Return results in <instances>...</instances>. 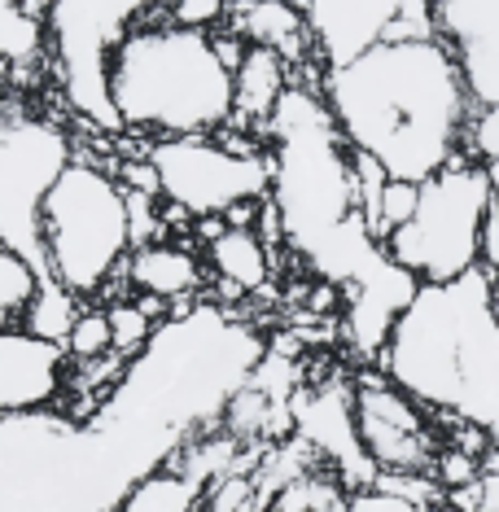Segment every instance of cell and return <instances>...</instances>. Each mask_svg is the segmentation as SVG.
Returning a JSON list of instances; mask_svg holds the SVG:
<instances>
[{
  "mask_svg": "<svg viewBox=\"0 0 499 512\" xmlns=\"http://www.w3.org/2000/svg\"><path fill=\"white\" fill-rule=\"evenodd\" d=\"M416 202H421V184H408V180L386 184V193H381V246L416 215Z\"/></svg>",
  "mask_w": 499,
  "mask_h": 512,
  "instance_id": "27",
  "label": "cell"
},
{
  "mask_svg": "<svg viewBox=\"0 0 499 512\" xmlns=\"http://www.w3.org/2000/svg\"><path fill=\"white\" fill-rule=\"evenodd\" d=\"M211 49H215V57H219V66H224L228 75H237V66L246 62V49L250 44L232 31V36H211Z\"/></svg>",
  "mask_w": 499,
  "mask_h": 512,
  "instance_id": "32",
  "label": "cell"
},
{
  "mask_svg": "<svg viewBox=\"0 0 499 512\" xmlns=\"http://www.w3.org/2000/svg\"><path fill=\"white\" fill-rule=\"evenodd\" d=\"M346 508H351V512H421L416 504H408V499L381 491V486H368V491L346 495Z\"/></svg>",
  "mask_w": 499,
  "mask_h": 512,
  "instance_id": "30",
  "label": "cell"
},
{
  "mask_svg": "<svg viewBox=\"0 0 499 512\" xmlns=\"http://www.w3.org/2000/svg\"><path fill=\"white\" fill-rule=\"evenodd\" d=\"M381 372L429 416L499 434V281L482 267L421 285L394 324Z\"/></svg>",
  "mask_w": 499,
  "mask_h": 512,
  "instance_id": "3",
  "label": "cell"
},
{
  "mask_svg": "<svg viewBox=\"0 0 499 512\" xmlns=\"http://www.w3.org/2000/svg\"><path fill=\"white\" fill-rule=\"evenodd\" d=\"M127 285L136 294H149L162 302H184L202 289V263L180 241H154V246L136 250L127 259Z\"/></svg>",
  "mask_w": 499,
  "mask_h": 512,
  "instance_id": "16",
  "label": "cell"
},
{
  "mask_svg": "<svg viewBox=\"0 0 499 512\" xmlns=\"http://www.w3.org/2000/svg\"><path fill=\"white\" fill-rule=\"evenodd\" d=\"M167 0H53L44 14L62 92L79 119L106 132H123L119 114L110 106L106 66L110 53L132 36L141 22H149Z\"/></svg>",
  "mask_w": 499,
  "mask_h": 512,
  "instance_id": "7",
  "label": "cell"
},
{
  "mask_svg": "<svg viewBox=\"0 0 499 512\" xmlns=\"http://www.w3.org/2000/svg\"><path fill=\"white\" fill-rule=\"evenodd\" d=\"M478 495H482V512H499V473L478 477Z\"/></svg>",
  "mask_w": 499,
  "mask_h": 512,
  "instance_id": "33",
  "label": "cell"
},
{
  "mask_svg": "<svg viewBox=\"0 0 499 512\" xmlns=\"http://www.w3.org/2000/svg\"><path fill=\"white\" fill-rule=\"evenodd\" d=\"M425 512H451V508H447V504H438V508H425Z\"/></svg>",
  "mask_w": 499,
  "mask_h": 512,
  "instance_id": "36",
  "label": "cell"
},
{
  "mask_svg": "<svg viewBox=\"0 0 499 512\" xmlns=\"http://www.w3.org/2000/svg\"><path fill=\"white\" fill-rule=\"evenodd\" d=\"M123 189L127 193H149V197H162V184H158V171L154 162H123Z\"/></svg>",
  "mask_w": 499,
  "mask_h": 512,
  "instance_id": "31",
  "label": "cell"
},
{
  "mask_svg": "<svg viewBox=\"0 0 499 512\" xmlns=\"http://www.w3.org/2000/svg\"><path fill=\"white\" fill-rule=\"evenodd\" d=\"M71 162V141L57 123L0 110V246L18 250L40 276V206Z\"/></svg>",
  "mask_w": 499,
  "mask_h": 512,
  "instance_id": "8",
  "label": "cell"
},
{
  "mask_svg": "<svg viewBox=\"0 0 499 512\" xmlns=\"http://www.w3.org/2000/svg\"><path fill=\"white\" fill-rule=\"evenodd\" d=\"M106 316H110V333H114V355H123V359H136L149 346V337L158 333V324L136 307V298L110 302Z\"/></svg>",
  "mask_w": 499,
  "mask_h": 512,
  "instance_id": "24",
  "label": "cell"
},
{
  "mask_svg": "<svg viewBox=\"0 0 499 512\" xmlns=\"http://www.w3.org/2000/svg\"><path fill=\"white\" fill-rule=\"evenodd\" d=\"M211 272L237 294H263L272 276V250L254 228H224L211 241Z\"/></svg>",
  "mask_w": 499,
  "mask_h": 512,
  "instance_id": "18",
  "label": "cell"
},
{
  "mask_svg": "<svg viewBox=\"0 0 499 512\" xmlns=\"http://www.w3.org/2000/svg\"><path fill=\"white\" fill-rule=\"evenodd\" d=\"M495 202L491 167L460 154L434 180L421 184L416 215L386 241V254L421 285L460 281L478 267L482 224Z\"/></svg>",
  "mask_w": 499,
  "mask_h": 512,
  "instance_id": "6",
  "label": "cell"
},
{
  "mask_svg": "<svg viewBox=\"0 0 499 512\" xmlns=\"http://www.w3.org/2000/svg\"><path fill=\"white\" fill-rule=\"evenodd\" d=\"M110 106L123 127L167 136H215L232 123V75L211 36L149 18L110 53Z\"/></svg>",
  "mask_w": 499,
  "mask_h": 512,
  "instance_id": "4",
  "label": "cell"
},
{
  "mask_svg": "<svg viewBox=\"0 0 499 512\" xmlns=\"http://www.w3.org/2000/svg\"><path fill=\"white\" fill-rule=\"evenodd\" d=\"M320 97L355 154L377 158L390 180L425 184L464 154L473 97L438 36L381 40L346 66H329Z\"/></svg>",
  "mask_w": 499,
  "mask_h": 512,
  "instance_id": "1",
  "label": "cell"
},
{
  "mask_svg": "<svg viewBox=\"0 0 499 512\" xmlns=\"http://www.w3.org/2000/svg\"><path fill=\"white\" fill-rule=\"evenodd\" d=\"M49 40L44 18L31 14L22 0H0V79H9L18 66H31Z\"/></svg>",
  "mask_w": 499,
  "mask_h": 512,
  "instance_id": "20",
  "label": "cell"
},
{
  "mask_svg": "<svg viewBox=\"0 0 499 512\" xmlns=\"http://www.w3.org/2000/svg\"><path fill=\"white\" fill-rule=\"evenodd\" d=\"M44 276L22 259L18 250L0 246V329H22L31 302H36Z\"/></svg>",
  "mask_w": 499,
  "mask_h": 512,
  "instance_id": "21",
  "label": "cell"
},
{
  "mask_svg": "<svg viewBox=\"0 0 499 512\" xmlns=\"http://www.w3.org/2000/svg\"><path fill=\"white\" fill-rule=\"evenodd\" d=\"M329 512H351V508H346V499H342V504H338V508H329Z\"/></svg>",
  "mask_w": 499,
  "mask_h": 512,
  "instance_id": "35",
  "label": "cell"
},
{
  "mask_svg": "<svg viewBox=\"0 0 499 512\" xmlns=\"http://www.w3.org/2000/svg\"><path fill=\"white\" fill-rule=\"evenodd\" d=\"M202 495H206V486L193 482L189 473L167 460L162 469L145 473L114 512H197L202 508Z\"/></svg>",
  "mask_w": 499,
  "mask_h": 512,
  "instance_id": "19",
  "label": "cell"
},
{
  "mask_svg": "<svg viewBox=\"0 0 499 512\" xmlns=\"http://www.w3.org/2000/svg\"><path fill=\"white\" fill-rule=\"evenodd\" d=\"M438 40L456 57L473 106L499 101V0H434Z\"/></svg>",
  "mask_w": 499,
  "mask_h": 512,
  "instance_id": "12",
  "label": "cell"
},
{
  "mask_svg": "<svg viewBox=\"0 0 499 512\" xmlns=\"http://www.w3.org/2000/svg\"><path fill=\"white\" fill-rule=\"evenodd\" d=\"M482 473H499V434L491 438V447H486V456H482Z\"/></svg>",
  "mask_w": 499,
  "mask_h": 512,
  "instance_id": "34",
  "label": "cell"
},
{
  "mask_svg": "<svg viewBox=\"0 0 499 512\" xmlns=\"http://www.w3.org/2000/svg\"><path fill=\"white\" fill-rule=\"evenodd\" d=\"M66 372H71V359L62 346L31 337L27 329H0V416L57 407L66 390Z\"/></svg>",
  "mask_w": 499,
  "mask_h": 512,
  "instance_id": "13",
  "label": "cell"
},
{
  "mask_svg": "<svg viewBox=\"0 0 499 512\" xmlns=\"http://www.w3.org/2000/svg\"><path fill=\"white\" fill-rule=\"evenodd\" d=\"M482 477V460L469 456L460 447H438V460H434V482L447 491H460V486H473Z\"/></svg>",
  "mask_w": 499,
  "mask_h": 512,
  "instance_id": "28",
  "label": "cell"
},
{
  "mask_svg": "<svg viewBox=\"0 0 499 512\" xmlns=\"http://www.w3.org/2000/svg\"><path fill=\"white\" fill-rule=\"evenodd\" d=\"M62 351L71 364H97V359L114 355V333H110L106 311H92V307L79 311V320L71 324V333H66Z\"/></svg>",
  "mask_w": 499,
  "mask_h": 512,
  "instance_id": "23",
  "label": "cell"
},
{
  "mask_svg": "<svg viewBox=\"0 0 499 512\" xmlns=\"http://www.w3.org/2000/svg\"><path fill=\"white\" fill-rule=\"evenodd\" d=\"M44 276L75 298L101 294L132 259L127 193L92 162H71L40 206Z\"/></svg>",
  "mask_w": 499,
  "mask_h": 512,
  "instance_id": "5",
  "label": "cell"
},
{
  "mask_svg": "<svg viewBox=\"0 0 499 512\" xmlns=\"http://www.w3.org/2000/svg\"><path fill=\"white\" fill-rule=\"evenodd\" d=\"M355 434L364 456L377 473H429L434 477L438 442L434 416L399 386H390L386 372H364L355 381Z\"/></svg>",
  "mask_w": 499,
  "mask_h": 512,
  "instance_id": "10",
  "label": "cell"
},
{
  "mask_svg": "<svg viewBox=\"0 0 499 512\" xmlns=\"http://www.w3.org/2000/svg\"><path fill=\"white\" fill-rule=\"evenodd\" d=\"M79 311L84 307H79V298L71 289H62L57 281H44L36 302H31V311H27V320H22V329L31 337H44V342L62 346L66 333H71V324L79 320Z\"/></svg>",
  "mask_w": 499,
  "mask_h": 512,
  "instance_id": "22",
  "label": "cell"
},
{
  "mask_svg": "<svg viewBox=\"0 0 499 512\" xmlns=\"http://www.w3.org/2000/svg\"><path fill=\"white\" fill-rule=\"evenodd\" d=\"M237 22L250 44L276 49L285 62H303L307 49H316V40H311V31H307V18L298 14L289 0H246V14H237Z\"/></svg>",
  "mask_w": 499,
  "mask_h": 512,
  "instance_id": "17",
  "label": "cell"
},
{
  "mask_svg": "<svg viewBox=\"0 0 499 512\" xmlns=\"http://www.w3.org/2000/svg\"><path fill=\"white\" fill-rule=\"evenodd\" d=\"M285 92H289V62L276 49L250 44L246 62L232 75V123L228 127H268Z\"/></svg>",
  "mask_w": 499,
  "mask_h": 512,
  "instance_id": "15",
  "label": "cell"
},
{
  "mask_svg": "<svg viewBox=\"0 0 499 512\" xmlns=\"http://www.w3.org/2000/svg\"><path fill=\"white\" fill-rule=\"evenodd\" d=\"M167 22L171 27H184V31H211L219 18L228 14V0H167Z\"/></svg>",
  "mask_w": 499,
  "mask_h": 512,
  "instance_id": "29",
  "label": "cell"
},
{
  "mask_svg": "<svg viewBox=\"0 0 499 512\" xmlns=\"http://www.w3.org/2000/svg\"><path fill=\"white\" fill-rule=\"evenodd\" d=\"M162 197L197 219H224L241 202H263L272 193V158H241L215 136H167L149 145Z\"/></svg>",
  "mask_w": 499,
  "mask_h": 512,
  "instance_id": "9",
  "label": "cell"
},
{
  "mask_svg": "<svg viewBox=\"0 0 499 512\" xmlns=\"http://www.w3.org/2000/svg\"><path fill=\"white\" fill-rule=\"evenodd\" d=\"M202 512H268V495L259 491L254 473H228L206 491Z\"/></svg>",
  "mask_w": 499,
  "mask_h": 512,
  "instance_id": "25",
  "label": "cell"
},
{
  "mask_svg": "<svg viewBox=\"0 0 499 512\" xmlns=\"http://www.w3.org/2000/svg\"><path fill=\"white\" fill-rule=\"evenodd\" d=\"M263 132L272 141V206L281 215L285 246H294L320 281L338 289L377 276L390 254L364 228L351 145L320 88L289 84Z\"/></svg>",
  "mask_w": 499,
  "mask_h": 512,
  "instance_id": "2",
  "label": "cell"
},
{
  "mask_svg": "<svg viewBox=\"0 0 499 512\" xmlns=\"http://www.w3.org/2000/svg\"><path fill=\"white\" fill-rule=\"evenodd\" d=\"M298 9L307 18L324 71L355 62L359 53L381 44L399 18V0H298Z\"/></svg>",
  "mask_w": 499,
  "mask_h": 512,
  "instance_id": "14",
  "label": "cell"
},
{
  "mask_svg": "<svg viewBox=\"0 0 499 512\" xmlns=\"http://www.w3.org/2000/svg\"><path fill=\"white\" fill-rule=\"evenodd\" d=\"M294 434L316 451L324 469H333L346 495L368 491L377 482V464L364 456L355 434V386L338 377L311 390L303 386L294 394Z\"/></svg>",
  "mask_w": 499,
  "mask_h": 512,
  "instance_id": "11",
  "label": "cell"
},
{
  "mask_svg": "<svg viewBox=\"0 0 499 512\" xmlns=\"http://www.w3.org/2000/svg\"><path fill=\"white\" fill-rule=\"evenodd\" d=\"M464 154L482 167H499V101L495 106H478L469 119V132H464Z\"/></svg>",
  "mask_w": 499,
  "mask_h": 512,
  "instance_id": "26",
  "label": "cell"
}]
</instances>
